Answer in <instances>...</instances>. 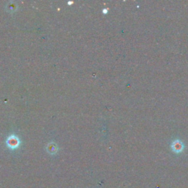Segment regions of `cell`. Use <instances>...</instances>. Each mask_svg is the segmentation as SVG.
Segmentation results:
<instances>
[{
    "mask_svg": "<svg viewBox=\"0 0 188 188\" xmlns=\"http://www.w3.org/2000/svg\"><path fill=\"white\" fill-rule=\"evenodd\" d=\"M170 148H171L172 151H174L176 154H179V153L182 152L184 149V146L183 143L182 142L181 140H176L172 142L171 146H170Z\"/></svg>",
    "mask_w": 188,
    "mask_h": 188,
    "instance_id": "cell-1",
    "label": "cell"
},
{
    "mask_svg": "<svg viewBox=\"0 0 188 188\" xmlns=\"http://www.w3.org/2000/svg\"><path fill=\"white\" fill-rule=\"evenodd\" d=\"M7 143H8V145L10 148H11V149H15V148H17V146H18L19 140L16 137L10 136L9 138H8Z\"/></svg>",
    "mask_w": 188,
    "mask_h": 188,
    "instance_id": "cell-2",
    "label": "cell"
},
{
    "mask_svg": "<svg viewBox=\"0 0 188 188\" xmlns=\"http://www.w3.org/2000/svg\"><path fill=\"white\" fill-rule=\"evenodd\" d=\"M47 151H49V154H55V153H57V146L54 143L49 144V145L48 146V147H47Z\"/></svg>",
    "mask_w": 188,
    "mask_h": 188,
    "instance_id": "cell-3",
    "label": "cell"
}]
</instances>
